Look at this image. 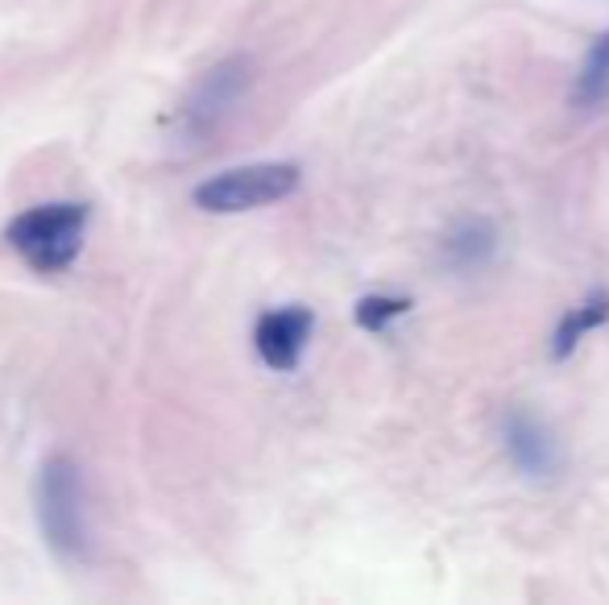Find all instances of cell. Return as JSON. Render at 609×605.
I'll use <instances>...</instances> for the list:
<instances>
[{"instance_id":"1","label":"cell","mask_w":609,"mask_h":605,"mask_svg":"<svg viewBox=\"0 0 609 605\" xmlns=\"http://www.w3.org/2000/svg\"><path fill=\"white\" fill-rule=\"evenodd\" d=\"M87 233V204H42L13 216L4 237L38 274H63L79 258Z\"/></svg>"},{"instance_id":"2","label":"cell","mask_w":609,"mask_h":605,"mask_svg":"<svg viewBox=\"0 0 609 605\" xmlns=\"http://www.w3.org/2000/svg\"><path fill=\"white\" fill-rule=\"evenodd\" d=\"M303 171L295 162H254V166H237V171L212 174L207 183L195 187V208L216 212V216H237V212H254L266 204H278L299 191Z\"/></svg>"},{"instance_id":"3","label":"cell","mask_w":609,"mask_h":605,"mask_svg":"<svg viewBox=\"0 0 609 605\" xmlns=\"http://www.w3.org/2000/svg\"><path fill=\"white\" fill-rule=\"evenodd\" d=\"M38 519L51 539V548L67 560H84L87 519H84V477L75 461L54 456L38 477Z\"/></svg>"},{"instance_id":"4","label":"cell","mask_w":609,"mask_h":605,"mask_svg":"<svg viewBox=\"0 0 609 605\" xmlns=\"http://www.w3.org/2000/svg\"><path fill=\"white\" fill-rule=\"evenodd\" d=\"M249 79H254L249 58H228V63H221V67L203 71V79L191 87L186 105L179 108V117H183L186 133L195 138V133L216 129V125H221V117H228V108H233L241 96H245Z\"/></svg>"},{"instance_id":"5","label":"cell","mask_w":609,"mask_h":605,"mask_svg":"<svg viewBox=\"0 0 609 605\" xmlns=\"http://www.w3.org/2000/svg\"><path fill=\"white\" fill-rule=\"evenodd\" d=\"M311 328H316V315L307 312V307L266 312L254 328L257 357L270 365V369H278V374H290L299 365V357H303L307 341H311Z\"/></svg>"},{"instance_id":"6","label":"cell","mask_w":609,"mask_h":605,"mask_svg":"<svg viewBox=\"0 0 609 605\" xmlns=\"http://www.w3.org/2000/svg\"><path fill=\"white\" fill-rule=\"evenodd\" d=\"M506 452L526 477H552L559 468V449L552 432L526 411H510L506 415Z\"/></svg>"},{"instance_id":"7","label":"cell","mask_w":609,"mask_h":605,"mask_svg":"<svg viewBox=\"0 0 609 605\" xmlns=\"http://www.w3.org/2000/svg\"><path fill=\"white\" fill-rule=\"evenodd\" d=\"M498 249V233L490 220H460L448 237H444V258L452 270H481Z\"/></svg>"},{"instance_id":"8","label":"cell","mask_w":609,"mask_h":605,"mask_svg":"<svg viewBox=\"0 0 609 605\" xmlns=\"http://www.w3.org/2000/svg\"><path fill=\"white\" fill-rule=\"evenodd\" d=\"M606 320H609V294L606 291H597V294H589L585 303H576L573 312H564L556 336H552V357H556V361H568V357L576 353V345H580L592 328H601Z\"/></svg>"},{"instance_id":"9","label":"cell","mask_w":609,"mask_h":605,"mask_svg":"<svg viewBox=\"0 0 609 605\" xmlns=\"http://www.w3.org/2000/svg\"><path fill=\"white\" fill-rule=\"evenodd\" d=\"M606 96H609V30L585 51V63H580L573 79V105L592 108L601 105Z\"/></svg>"},{"instance_id":"10","label":"cell","mask_w":609,"mask_h":605,"mask_svg":"<svg viewBox=\"0 0 609 605\" xmlns=\"http://www.w3.org/2000/svg\"><path fill=\"white\" fill-rule=\"evenodd\" d=\"M410 312V299H398V294H365L356 303V324L365 332H386L394 320H403Z\"/></svg>"}]
</instances>
